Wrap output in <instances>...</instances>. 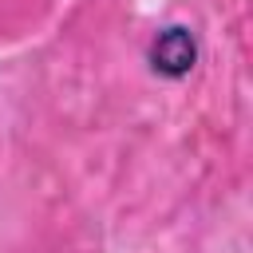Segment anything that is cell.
Returning <instances> with one entry per match:
<instances>
[{
	"mask_svg": "<svg viewBox=\"0 0 253 253\" xmlns=\"http://www.w3.org/2000/svg\"><path fill=\"white\" fill-rule=\"evenodd\" d=\"M194 59H198V47H194V36H190L186 28H166V32H158V40H154V47H150L154 71H162V75H186V71L194 67Z\"/></svg>",
	"mask_w": 253,
	"mask_h": 253,
	"instance_id": "cell-1",
	"label": "cell"
}]
</instances>
